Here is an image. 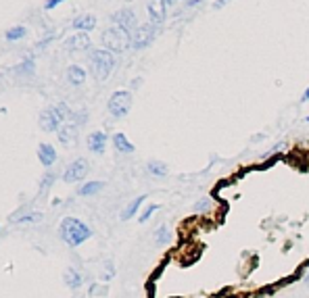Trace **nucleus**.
<instances>
[{"label": "nucleus", "mask_w": 309, "mask_h": 298, "mask_svg": "<svg viewBox=\"0 0 309 298\" xmlns=\"http://www.w3.org/2000/svg\"><path fill=\"white\" fill-rule=\"evenodd\" d=\"M107 109H109V115L113 119H121L126 117L132 109V94L128 90H117L111 94L109 103H107Z\"/></svg>", "instance_id": "4"}, {"label": "nucleus", "mask_w": 309, "mask_h": 298, "mask_svg": "<svg viewBox=\"0 0 309 298\" xmlns=\"http://www.w3.org/2000/svg\"><path fill=\"white\" fill-rule=\"evenodd\" d=\"M65 50H69V52H73V50H78V52H82V50H88L90 46H92V42H90V36L88 34H73V36H69L67 40H65Z\"/></svg>", "instance_id": "12"}, {"label": "nucleus", "mask_w": 309, "mask_h": 298, "mask_svg": "<svg viewBox=\"0 0 309 298\" xmlns=\"http://www.w3.org/2000/svg\"><path fill=\"white\" fill-rule=\"evenodd\" d=\"M154 36H157V27L150 25V23H142L136 31H134V36H132V46L134 48H146Z\"/></svg>", "instance_id": "5"}, {"label": "nucleus", "mask_w": 309, "mask_h": 298, "mask_svg": "<svg viewBox=\"0 0 309 298\" xmlns=\"http://www.w3.org/2000/svg\"><path fill=\"white\" fill-rule=\"evenodd\" d=\"M201 3H199V0H188V3H186V7L188 9H195V7H199Z\"/></svg>", "instance_id": "31"}, {"label": "nucleus", "mask_w": 309, "mask_h": 298, "mask_svg": "<svg viewBox=\"0 0 309 298\" xmlns=\"http://www.w3.org/2000/svg\"><path fill=\"white\" fill-rule=\"evenodd\" d=\"M113 23L115 27H121V29H126V31H136L140 25L136 21V13L132 9H119L117 13H113Z\"/></svg>", "instance_id": "7"}, {"label": "nucleus", "mask_w": 309, "mask_h": 298, "mask_svg": "<svg viewBox=\"0 0 309 298\" xmlns=\"http://www.w3.org/2000/svg\"><path fill=\"white\" fill-rule=\"evenodd\" d=\"M38 158H40V163L44 165V167H50V165L56 161V150H54V146H50V144H40V146H38Z\"/></svg>", "instance_id": "15"}, {"label": "nucleus", "mask_w": 309, "mask_h": 298, "mask_svg": "<svg viewBox=\"0 0 309 298\" xmlns=\"http://www.w3.org/2000/svg\"><path fill=\"white\" fill-rule=\"evenodd\" d=\"M59 229H61V238H63V242L69 244V246H73V248L92 238V229H90L84 221H80V219H75V217L63 219V221H61V227H59Z\"/></svg>", "instance_id": "1"}, {"label": "nucleus", "mask_w": 309, "mask_h": 298, "mask_svg": "<svg viewBox=\"0 0 309 298\" xmlns=\"http://www.w3.org/2000/svg\"><path fill=\"white\" fill-rule=\"evenodd\" d=\"M113 275H115V267H113L111 261H107V263H105V269H103V273H101V282L107 284L109 280H113Z\"/></svg>", "instance_id": "26"}, {"label": "nucleus", "mask_w": 309, "mask_h": 298, "mask_svg": "<svg viewBox=\"0 0 309 298\" xmlns=\"http://www.w3.org/2000/svg\"><path fill=\"white\" fill-rule=\"evenodd\" d=\"M307 101H309V88H307V90L303 92V96H301V103H307Z\"/></svg>", "instance_id": "32"}, {"label": "nucleus", "mask_w": 309, "mask_h": 298, "mask_svg": "<svg viewBox=\"0 0 309 298\" xmlns=\"http://www.w3.org/2000/svg\"><path fill=\"white\" fill-rule=\"evenodd\" d=\"M59 5H61V0H50V3H46L44 7H46V9H54V7H59Z\"/></svg>", "instance_id": "30"}, {"label": "nucleus", "mask_w": 309, "mask_h": 298, "mask_svg": "<svg viewBox=\"0 0 309 298\" xmlns=\"http://www.w3.org/2000/svg\"><path fill=\"white\" fill-rule=\"evenodd\" d=\"M265 138V134H259V136H253V142H259V140H263Z\"/></svg>", "instance_id": "33"}, {"label": "nucleus", "mask_w": 309, "mask_h": 298, "mask_svg": "<svg viewBox=\"0 0 309 298\" xmlns=\"http://www.w3.org/2000/svg\"><path fill=\"white\" fill-rule=\"evenodd\" d=\"M146 169H148V173H150L152 177H165V175H167V165L161 163V161H150V163L146 165Z\"/></svg>", "instance_id": "18"}, {"label": "nucleus", "mask_w": 309, "mask_h": 298, "mask_svg": "<svg viewBox=\"0 0 309 298\" xmlns=\"http://www.w3.org/2000/svg\"><path fill=\"white\" fill-rule=\"evenodd\" d=\"M105 188V182H88L80 188V196H96Z\"/></svg>", "instance_id": "21"}, {"label": "nucleus", "mask_w": 309, "mask_h": 298, "mask_svg": "<svg viewBox=\"0 0 309 298\" xmlns=\"http://www.w3.org/2000/svg\"><path fill=\"white\" fill-rule=\"evenodd\" d=\"M107 134L105 131H92V134L88 136V148L94 152V154H103L105 152V148H107Z\"/></svg>", "instance_id": "14"}, {"label": "nucleus", "mask_w": 309, "mask_h": 298, "mask_svg": "<svg viewBox=\"0 0 309 298\" xmlns=\"http://www.w3.org/2000/svg\"><path fill=\"white\" fill-rule=\"evenodd\" d=\"M88 171H90V165H88V161L86 158H75L69 167L65 169V173H63V180L67 182V184H73V182H80V180H84L86 175H88Z\"/></svg>", "instance_id": "6"}, {"label": "nucleus", "mask_w": 309, "mask_h": 298, "mask_svg": "<svg viewBox=\"0 0 309 298\" xmlns=\"http://www.w3.org/2000/svg\"><path fill=\"white\" fill-rule=\"evenodd\" d=\"M65 284H67L71 290H78V288L84 284L82 273H80L78 269H67V271H65Z\"/></svg>", "instance_id": "20"}, {"label": "nucleus", "mask_w": 309, "mask_h": 298, "mask_svg": "<svg viewBox=\"0 0 309 298\" xmlns=\"http://www.w3.org/2000/svg\"><path fill=\"white\" fill-rule=\"evenodd\" d=\"M144 201H146V196H144V194H142V196H138L136 201H132V203L128 205V209L121 213V219H123V221H126V219H132V217L138 213V209L142 207V203H144Z\"/></svg>", "instance_id": "19"}, {"label": "nucleus", "mask_w": 309, "mask_h": 298, "mask_svg": "<svg viewBox=\"0 0 309 298\" xmlns=\"http://www.w3.org/2000/svg\"><path fill=\"white\" fill-rule=\"evenodd\" d=\"M103 46L105 50L109 52H123L126 48L132 46V36H130V31L126 29H121V27H109L103 31Z\"/></svg>", "instance_id": "2"}, {"label": "nucleus", "mask_w": 309, "mask_h": 298, "mask_svg": "<svg viewBox=\"0 0 309 298\" xmlns=\"http://www.w3.org/2000/svg\"><path fill=\"white\" fill-rule=\"evenodd\" d=\"M113 146L117 148V152H126V154H132V152H134V144L126 138V134H121V131L113 136Z\"/></svg>", "instance_id": "17"}, {"label": "nucleus", "mask_w": 309, "mask_h": 298, "mask_svg": "<svg viewBox=\"0 0 309 298\" xmlns=\"http://www.w3.org/2000/svg\"><path fill=\"white\" fill-rule=\"evenodd\" d=\"M154 242L157 244H169L171 242V229L167 227V225H161V227H157V231H154Z\"/></svg>", "instance_id": "22"}, {"label": "nucleus", "mask_w": 309, "mask_h": 298, "mask_svg": "<svg viewBox=\"0 0 309 298\" xmlns=\"http://www.w3.org/2000/svg\"><path fill=\"white\" fill-rule=\"evenodd\" d=\"M171 7V3H148L146 11H148V23L154 27H161L165 23L167 17V9Z\"/></svg>", "instance_id": "8"}, {"label": "nucleus", "mask_w": 309, "mask_h": 298, "mask_svg": "<svg viewBox=\"0 0 309 298\" xmlns=\"http://www.w3.org/2000/svg\"><path fill=\"white\" fill-rule=\"evenodd\" d=\"M71 25H73V29L80 31V34H90V31L96 27V17L92 15V13H82V15H78L73 19Z\"/></svg>", "instance_id": "13"}, {"label": "nucleus", "mask_w": 309, "mask_h": 298, "mask_svg": "<svg viewBox=\"0 0 309 298\" xmlns=\"http://www.w3.org/2000/svg\"><path fill=\"white\" fill-rule=\"evenodd\" d=\"M25 36H27V27H23V25H15V27H11L7 31V40L9 42H17V40H21Z\"/></svg>", "instance_id": "23"}, {"label": "nucleus", "mask_w": 309, "mask_h": 298, "mask_svg": "<svg viewBox=\"0 0 309 298\" xmlns=\"http://www.w3.org/2000/svg\"><path fill=\"white\" fill-rule=\"evenodd\" d=\"M109 292L107 286H101V284H92L90 286V296H105Z\"/></svg>", "instance_id": "29"}, {"label": "nucleus", "mask_w": 309, "mask_h": 298, "mask_svg": "<svg viewBox=\"0 0 309 298\" xmlns=\"http://www.w3.org/2000/svg\"><path fill=\"white\" fill-rule=\"evenodd\" d=\"M65 77L71 86H82L86 82V71L80 67V65H71V67H67V71H65Z\"/></svg>", "instance_id": "16"}, {"label": "nucleus", "mask_w": 309, "mask_h": 298, "mask_svg": "<svg viewBox=\"0 0 309 298\" xmlns=\"http://www.w3.org/2000/svg\"><path fill=\"white\" fill-rule=\"evenodd\" d=\"M34 71H36V63L32 58L23 61L17 69H11V73H25V75H34Z\"/></svg>", "instance_id": "24"}, {"label": "nucleus", "mask_w": 309, "mask_h": 298, "mask_svg": "<svg viewBox=\"0 0 309 298\" xmlns=\"http://www.w3.org/2000/svg\"><path fill=\"white\" fill-rule=\"evenodd\" d=\"M211 207H213V201H211L209 196H203L201 201H197V203L192 205V211H195V213H205V211H209Z\"/></svg>", "instance_id": "25"}, {"label": "nucleus", "mask_w": 309, "mask_h": 298, "mask_svg": "<svg viewBox=\"0 0 309 298\" xmlns=\"http://www.w3.org/2000/svg\"><path fill=\"white\" fill-rule=\"evenodd\" d=\"M54 177H56L54 173H46V175L42 177V182H40V194H42V192H46V190L54 184Z\"/></svg>", "instance_id": "28"}, {"label": "nucleus", "mask_w": 309, "mask_h": 298, "mask_svg": "<svg viewBox=\"0 0 309 298\" xmlns=\"http://www.w3.org/2000/svg\"><path fill=\"white\" fill-rule=\"evenodd\" d=\"M63 117H61V113L56 111V107H52V109H46L42 115H40V127L44 129V131H59L61 129V125H63Z\"/></svg>", "instance_id": "10"}, {"label": "nucleus", "mask_w": 309, "mask_h": 298, "mask_svg": "<svg viewBox=\"0 0 309 298\" xmlns=\"http://www.w3.org/2000/svg\"><path fill=\"white\" fill-rule=\"evenodd\" d=\"M56 136H59L61 144L71 148L78 142V123H63V125H61V129L56 131Z\"/></svg>", "instance_id": "11"}, {"label": "nucleus", "mask_w": 309, "mask_h": 298, "mask_svg": "<svg viewBox=\"0 0 309 298\" xmlns=\"http://www.w3.org/2000/svg\"><path fill=\"white\" fill-rule=\"evenodd\" d=\"M44 219V213L42 211H36V209H19L17 213H13L9 217L11 223H21V225H32V223H40Z\"/></svg>", "instance_id": "9"}, {"label": "nucleus", "mask_w": 309, "mask_h": 298, "mask_svg": "<svg viewBox=\"0 0 309 298\" xmlns=\"http://www.w3.org/2000/svg\"><path fill=\"white\" fill-rule=\"evenodd\" d=\"M90 67H92V73H94V77L99 80V82H105L111 73H113V69H115V56H113V52H109V50H94L92 52V56H90Z\"/></svg>", "instance_id": "3"}, {"label": "nucleus", "mask_w": 309, "mask_h": 298, "mask_svg": "<svg viewBox=\"0 0 309 298\" xmlns=\"http://www.w3.org/2000/svg\"><path fill=\"white\" fill-rule=\"evenodd\" d=\"M157 209H159V205H148V207L140 213V223H146V221L154 215V211H157Z\"/></svg>", "instance_id": "27"}]
</instances>
